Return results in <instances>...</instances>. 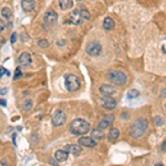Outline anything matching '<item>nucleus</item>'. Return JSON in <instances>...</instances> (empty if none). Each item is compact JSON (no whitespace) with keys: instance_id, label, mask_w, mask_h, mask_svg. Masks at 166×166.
I'll use <instances>...</instances> for the list:
<instances>
[{"instance_id":"f257e3e1","label":"nucleus","mask_w":166,"mask_h":166,"mask_svg":"<svg viewBox=\"0 0 166 166\" xmlns=\"http://www.w3.org/2000/svg\"><path fill=\"white\" fill-rule=\"evenodd\" d=\"M90 128H91L90 123L86 122L85 120H82V118H76L70 124V132L78 136L84 135V134L89 133Z\"/></svg>"},{"instance_id":"f03ea898","label":"nucleus","mask_w":166,"mask_h":166,"mask_svg":"<svg viewBox=\"0 0 166 166\" xmlns=\"http://www.w3.org/2000/svg\"><path fill=\"white\" fill-rule=\"evenodd\" d=\"M147 127H149V122L146 121L145 118H137V120L131 125V127H130V135L134 138L141 137V136L145 133Z\"/></svg>"},{"instance_id":"7ed1b4c3","label":"nucleus","mask_w":166,"mask_h":166,"mask_svg":"<svg viewBox=\"0 0 166 166\" xmlns=\"http://www.w3.org/2000/svg\"><path fill=\"white\" fill-rule=\"evenodd\" d=\"M108 79L111 81L112 83L116 84V85H123L127 82V76L123 71L120 70H112L110 72H108L106 74Z\"/></svg>"},{"instance_id":"20e7f679","label":"nucleus","mask_w":166,"mask_h":166,"mask_svg":"<svg viewBox=\"0 0 166 166\" xmlns=\"http://www.w3.org/2000/svg\"><path fill=\"white\" fill-rule=\"evenodd\" d=\"M80 80L74 74H67L64 78V86L69 92H76L80 89Z\"/></svg>"},{"instance_id":"39448f33","label":"nucleus","mask_w":166,"mask_h":166,"mask_svg":"<svg viewBox=\"0 0 166 166\" xmlns=\"http://www.w3.org/2000/svg\"><path fill=\"white\" fill-rule=\"evenodd\" d=\"M85 51L89 55L96 57V55L101 54V52H102V45L99 42H96V41H92V42H90L86 45Z\"/></svg>"},{"instance_id":"423d86ee","label":"nucleus","mask_w":166,"mask_h":166,"mask_svg":"<svg viewBox=\"0 0 166 166\" xmlns=\"http://www.w3.org/2000/svg\"><path fill=\"white\" fill-rule=\"evenodd\" d=\"M66 120H67L66 113L62 110H57L52 116V124L58 127V126H61L66 123Z\"/></svg>"},{"instance_id":"0eeeda50","label":"nucleus","mask_w":166,"mask_h":166,"mask_svg":"<svg viewBox=\"0 0 166 166\" xmlns=\"http://www.w3.org/2000/svg\"><path fill=\"white\" fill-rule=\"evenodd\" d=\"M101 106L104 110H113L116 106V101L112 96H103L101 99Z\"/></svg>"},{"instance_id":"6e6552de","label":"nucleus","mask_w":166,"mask_h":166,"mask_svg":"<svg viewBox=\"0 0 166 166\" xmlns=\"http://www.w3.org/2000/svg\"><path fill=\"white\" fill-rule=\"evenodd\" d=\"M114 118H114V115H112V114H108V115L103 116V118L99 122L98 128H100V130H104V128L108 127V126L114 122Z\"/></svg>"},{"instance_id":"1a4fd4ad","label":"nucleus","mask_w":166,"mask_h":166,"mask_svg":"<svg viewBox=\"0 0 166 166\" xmlns=\"http://www.w3.org/2000/svg\"><path fill=\"white\" fill-rule=\"evenodd\" d=\"M18 62H19V64L21 67H25V68L29 67L31 64V62H32L31 54L29 52H22L20 54V57H19V59H18Z\"/></svg>"},{"instance_id":"9d476101","label":"nucleus","mask_w":166,"mask_h":166,"mask_svg":"<svg viewBox=\"0 0 166 166\" xmlns=\"http://www.w3.org/2000/svg\"><path fill=\"white\" fill-rule=\"evenodd\" d=\"M44 22L47 23V25H53V23L57 22V20H58V13L55 12L54 10H49L47 11V13L44 15Z\"/></svg>"},{"instance_id":"9b49d317","label":"nucleus","mask_w":166,"mask_h":166,"mask_svg":"<svg viewBox=\"0 0 166 166\" xmlns=\"http://www.w3.org/2000/svg\"><path fill=\"white\" fill-rule=\"evenodd\" d=\"M100 92L103 96H112L116 93V90L110 84H102L100 86Z\"/></svg>"},{"instance_id":"f8f14e48","label":"nucleus","mask_w":166,"mask_h":166,"mask_svg":"<svg viewBox=\"0 0 166 166\" xmlns=\"http://www.w3.org/2000/svg\"><path fill=\"white\" fill-rule=\"evenodd\" d=\"M78 143L80 146H84V147H94L96 145V141H94L92 137H80Z\"/></svg>"},{"instance_id":"ddd939ff","label":"nucleus","mask_w":166,"mask_h":166,"mask_svg":"<svg viewBox=\"0 0 166 166\" xmlns=\"http://www.w3.org/2000/svg\"><path fill=\"white\" fill-rule=\"evenodd\" d=\"M82 17L80 15V11L79 10H73L70 15V22L74 25H80L82 23Z\"/></svg>"},{"instance_id":"4468645a","label":"nucleus","mask_w":166,"mask_h":166,"mask_svg":"<svg viewBox=\"0 0 166 166\" xmlns=\"http://www.w3.org/2000/svg\"><path fill=\"white\" fill-rule=\"evenodd\" d=\"M21 7L25 12H31L35 7V0H21Z\"/></svg>"},{"instance_id":"2eb2a0df","label":"nucleus","mask_w":166,"mask_h":166,"mask_svg":"<svg viewBox=\"0 0 166 166\" xmlns=\"http://www.w3.org/2000/svg\"><path fill=\"white\" fill-rule=\"evenodd\" d=\"M64 151H67L69 154H73V155H79L82 151L80 145H76V144H70V145H66Z\"/></svg>"},{"instance_id":"dca6fc26","label":"nucleus","mask_w":166,"mask_h":166,"mask_svg":"<svg viewBox=\"0 0 166 166\" xmlns=\"http://www.w3.org/2000/svg\"><path fill=\"white\" fill-rule=\"evenodd\" d=\"M54 157L58 162H66L69 157V153L64 150H58L54 153Z\"/></svg>"},{"instance_id":"f3484780","label":"nucleus","mask_w":166,"mask_h":166,"mask_svg":"<svg viewBox=\"0 0 166 166\" xmlns=\"http://www.w3.org/2000/svg\"><path fill=\"white\" fill-rule=\"evenodd\" d=\"M120 136V131L116 127H112L108 133V141L111 142H115Z\"/></svg>"},{"instance_id":"a211bd4d","label":"nucleus","mask_w":166,"mask_h":166,"mask_svg":"<svg viewBox=\"0 0 166 166\" xmlns=\"http://www.w3.org/2000/svg\"><path fill=\"white\" fill-rule=\"evenodd\" d=\"M74 2L72 0H59V6L61 10H69L73 7Z\"/></svg>"},{"instance_id":"6ab92c4d","label":"nucleus","mask_w":166,"mask_h":166,"mask_svg":"<svg viewBox=\"0 0 166 166\" xmlns=\"http://www.w3.org/2000/svg\"><path fill=\"white\" fill-rule=\"evenodd\" d=\"M103 136H104L103 130H100V128H95L91 133V137L93 138L94 141H100V140L103 138Z\"/></svg>"},{"instance_id":"aec40b11","label":"nucleus","mask_w":166,"mask_h":166,"mask_svg":"<svg viewBox=\"0 0 166 166\" xmlns=\"http://www.w3.org/2000/svg\"><path fill=\"white\" fill-rule=\"evenodd\" d=\"M114 25H115V23H114V20L112 19V18H110V17L104 18L103 28L105 29V30H112V29L114 28Z\"/></svg>"},{"instance_id":"412c9836","label":"nucleus","mask_w":166,"mask_h":166,"mask_svg":"<svg viewBox=\"0 0 166 166\" xmlns=\"http://www.w3.org/2000/svg\"><path fill=\"white\" fill-rule=\"evenodd\" d=\"M1 15H2V17L5 18V19H7V20L11 19V17H12V12H11L10 8H8V7H5L1 9Z\"/></svg>"},{"instance_id":"4be33fe9","label":"nucleus","mask_w":166,"mask_h":166,"mask_svg":"<svg viewBox=\"0 0 166 166\" xmlns=\"http://www.w3.org/2000/svg\"><path fill=\"white\" fill-rule=\"evenodd\" d=\"M79 11H80V15H81V17H82V19H84V20H89V19H90V17H91L90 12H89L84 7H81Z\"/></svg>"},{"instance_id":"5701e85b","label":"nucleus","mask_w":166,"mask_h":166,"mask_svg":"<svg viewBox=\"0 0 166 166\" xmlns=\"http://www.w3.org/2000/svg\"><path fill=\"white\" fill-rule=\"evenodd\" d=\"M32 106H33L32 100H25V103H23V105H22V108L25 111H30L31 108H32Z\"/></svg>"},{"instance_id":"b1692460","label":"nucleus","mask_w":166,"mask_h":166,"mask_svg":"<svg viewBox=\"0 0 166 166\" xmlns=\"http://www.w3.org/2000/svg\"><path fill=\"white\" fill-rule=\"evenodd\" d=\"M138 95H140V92H138V90H135V89L130 90L127 92V98L128 99H135V98H137Z\"/></svg>"},{"instance_id":"393cba45","label":"nucleus","mask_w":166,"mask_h":166,"mask_svg":"<svg viewBox=\"0 0 166 166\" xmlns=\"http://www.w3.org/2000/svg\"><path fill=\"white\" fill-rule=\"evenodd\" d=\"M153 121H154V123H155L156 126H162L164 124V118L159 115H156L155 118H153Z\"/></svg>"},{"instance_id":"a878e982","label":"nucleus","mask_w":166,"mask_h":166,"mask_svg":"<svg viewBox=\"0 0 166 166\" xmlns=\"http://www.w3.org/2000/svg\"><path fill=\"white\" fill-rule=\"evenodd\" d=\"M38 44H39V47H40V48H48L49 47V42L47 40H45V39H40V40H39V42H38Z\"/></svg>"},{"instance_id":"bb28decb","label":"nucleus","mask_w":166,"mask_h":166,"mask_svg":"<svg viewBox=\"0 0 166 166\" xmlns=\"http://www.w3.org/2000/svg\"><path fill=\"white\" fill-rule=\"evenodd\" d=\"M21 76H22V71H21L20 68H17L15 71V76H13V79H15V80H18V79H20Z\"/></svg>"},{"instance_id":"cd10ccee","label":"nucleus","mask_w":166,"mask_h":166,"mask_svg":"<svg viewBox=\"0 0 166 166\" xmlns=\"http://www.w3.org/2000/svg\"><path fill=\"white\" fill-rule=\"evenodd\" d=\"M3 74H7V76H10V72H9L8 70H6L3 67H0V78H1Z\"/></svg>"},{"instance_id":"c85d7f7f","label":"nucleus","mask_w":166,"mask_h":166,"mask_svg":"<svg viewBox=\"0 0 166 166\" xmlns=\"http://www.w3.org/2000/svg\"><path fill=\"white\" fill-rule=\"evenodd\" d=\"M5 27H6L5 21H3L2 19H0V32H2V31L5 30Z\"/></svg>"},{"instance_id":"c756f323","label":"nucleus","mask_w":166,"mask_h":166,"mask_svg":"<svg viewBox=\"0 0 166 166\" xmlns=\"http://www.w3.org/2000/svg\"><path fill=\"white\" fill-rule=\"evenodd\" d=\"M16 40H17V33H12V35H11L10 42H11V43H15Z\"/></svg>"},{"instance_id":"7c9ffc66","label":"nucleus","mask_w":166,"mask_h":166,"mask_svg":"<svg viewBox=\"0 0 166 166\" xmlns=\"http://www.w3.org/2000/svg\"><path fill=\"white\" fill-rule=\"evenodd\" d=\"M161 96H162V98H164V99L166 98V88L162 90V92H161Z\"/></svg>"},{"instance_id":"2f4dec72","label":"nucleus","mask_w":166,"mask_h":166,"mask_svg":"<svg viewBox=\"0 0 166 166\" xmlns=\"http://www.w3.org/2000/svg\"><path fill=\"white\" fill-rule=\"evenodd\" d=\"M0 104H1V105H2V106H6V101L1 99V100H0Z\"/></svg>"},{"instance_id":"473e14b6","label":"nucleus","mask_w":166,"mask_h":166,"mask_svg":"<svg viewBox=\"0 0 166 166\" xmlns=\"http://www.w3.org/2000/svg\"><path fill=\"white\" fill-rule=\"evenodd\" d=\"M165 149H166V141L164 142V143H163V146H162V150H163V151H165Z\"/></svg>"},{"instance_id":"72a5a7b5","label":"nucleus","mask_w":166,"mask_h":166,"mask_svg":"<svg viewBox=\"0 0 166 166\" xmlns=\"http://www.w3.org/2000/svg\"><path fill=\"white\" fill-rule=\"evenodd\" d=\"M155 166H164V165H163V164H162V163H157Z\"/></svg>"},{"instance_id":"f704fd0d","label":"nucleus","mask_w":166,"mask_h":166,"mask_svg":"<svg viewBox=\"0 0 166 166\" xmlns=\"http://www.w3.org/2000/svg\"><path fill=\"white\" fill-rule=\"evenodd\" d=\"M78 1H82V0H78Z\"/></svg>"}]
</instances>
